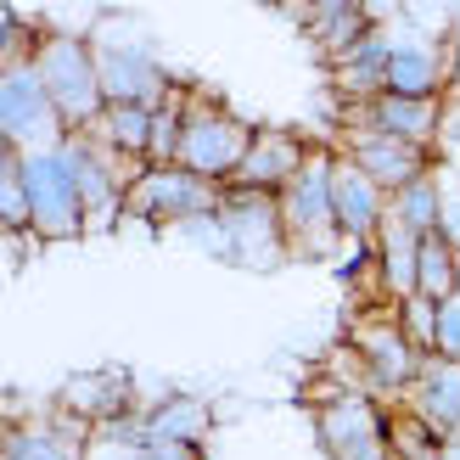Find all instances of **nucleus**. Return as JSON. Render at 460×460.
Instances as JSON below:
<instances>
[{"instance_id":"6e6552de","label":"nucleus","mask_w":460,"mask_h":460,"mask_svg":"<svg viewBox=\"0 0 460 460\" xmlns=\"http://www.w3.org/2000/svg\"><path fill=\"white\" fill-rule=\"evenodd\" d=\"M349 342L359 349V359L371 365L376 399H404V394H410V382H416V376H421V365H427V354L404 337L394 304H387V309H371V314H359L354 326H349Z\"/></svg>"},{"instance_id":"c85d7f7f","label":"nucleus","mask_w":460,"mask_h":460,"mask_svg":"<svg viewBox=\"0 0 460 460\" xmlns=\"http://www.w3.org/2000/svg\"><path fill=\"white\" fill-rule=\"evenodd\" d=\"M399 309V326H404V337L416 342L421 354H432V342H438V304H432V297H404V304H394Z\"/></svg>"},{"instance_id":"473e14b6","label":"nucleus","mask_w":460,"mask_h":460,"mask_svg":"<svg viewBox=\"0 0 460 460\" xmlns=\"http://www.w3.org/2000/svg\"><path fill=\"white\" fill-rule=\"evenodd\" d=\"M444 460H460V438H449V444H444Z\"/></svg>"},{"instance_id":"cd10ccee","label":"nucleus","mask_w":460,"mask_h":460,"mask_svg":"<svg viewBox=\"0 0 460 460\" xmlns=\"http://www.w3.org/2000/svg\"><path fill=\"white\" fill-rule=\"evenodd\" d=\"M84 460H146V427H141V416H124V421L102 427L96 438H90Z\"/></svg>"},{"instance_id":"bb28decb","label":"nucleus","mask_w":460,"mask_h":460,"mask_svg":"<svg viewBox=\"0 0 460 460\" xmlns=\"http://www.w3.org/2000/svg\"><path fill=\"white\" fill-rule=\"evenodd\" d=\"M180 135H186V90H174V96L152 112V152H146V169L180 164Z\"/></svg>"},{"instance_id":"aec40b11","label":"nucleus","mask_w":460,"mask_h":460,"mask_svg":"<svg viewBox=\"0 0 460 460\" xmlns=\"http://www.w3.org/2000/svg\"><path fill=\"white\" fill-rule=\"evenodd\" d=\"M371 247H376V275H382L387 304H404V297H416V270H421V236H416V230H410L404 219L387 214Z\"/></svg>"},{"instance_id":"423d86ee","label":"nucleus","mask_w":460,"mask_h":460,"mask_svg":"<svg viewBox=\"0 0 460 460\" xmlns=\"http://www.w3.org/2000/svg\"><path fill=\"white\" fill-rule=\"evenodd\" d=\"M22 186H29V208H34V236L40 242H67L79 236L84 225V197H79V180L67 152H29L22 157Z\"/></svg>"},{"instance_id":"20e7f679","label":"nucleus","mask_w":460,"mask_h":460,"mask_svg":"<svg viewBox=\"0 0 460 460\" xmlns=\"http://www.w3.org/2000/svg\"><path fill=\"white\" fill-rule=\"evenodd\" d=\"M67 135L74 129L62 124V112L51 102V90H45L40 67L34 62L0 67V146L29 157V152H57Z\"/></svg>"},{"instance_id":"1a4fd4ad","label":"nucleus","mask_w":460,"mask_h":460,"mask_svg":"<svg viewBox=\"0 0 460 460\" xmlns=\"http://www.w3.org/2000/svg\"><path fill=\"white\" fill-rule=\"evenodd\" d=\"M314 438L332 460H394L387 410L371 394H337L326 404H314Z\"/></svg>"},{"instance_id":"9d476101","label":"nucleus","mask_w":460,"mask_h":460,"mask_svg":"<svg viewBox=\"0 0 460 460\" xmlns=\"http://www.w3.org/2000/svg\"><path fill=\"white\" fill-rule=\"evenodd\" d=\"M219 219H225V230H230V252H236V264L270 270V264L292 259V252H287V230H281V202H275V197L230 191V186H225Z\"/></svg>"},{"instance_id":"2eb2a0df","label":"nucleus","mask_w":460,"mask_h":460,"mask_svg":"<svg viewBox=\"0 0 460 460\" xmlns=\"http://www.w3.org/2000/svg\"><path fill=\"white\" fill-rule=\"evenodd\" d=\"M421 427H432L438 438H460V359H444V354H427L421 376L410 382V394L399 399Z\"/></svg>"},{"instance_id":"0eeeda50","label":"nucleus","mask_w":460,"mask_h":460,"mask_svg":"<svg viewBox=\"0 0 460 460\" xmlns=\"http://www.w3.org/2000/svg\"><path fill=\"white\" fill-rule=\"evenodd\" d=\"M219 202H225V186L169 164V169H141V180L129 186L124 214L146 219V225H191L202 214H219Z\"/></svg>"},{"instance_id":"2f4dec72","label":"nucleus","mask_w":460,"mask_h":460,"mask_svg":"<svg viewBox=\"0 0 460 460\" xmlns=\"http://www.w3.org/2000/svg\"><path fill=\"white\" fill-rule=\"evenodd\" d=\"M444 236L460 247V202H444Z\"/></svg>"},{"instance_id":"4468645a","label":"nucleus","mask_w":460,"mask_h":460,"mask_svg":"<svg viewBox=\"0 0 460 460\" xmlns=\"http://www.w3.org/2000/svg\"><path fill=\"white\" fill-rule=\"evenodd\" d=\"M349 129H376V135H394V141H410L432 152L438 141V124H444V102H416V96H376L365 107H349L342 112Z\"/></svg>"},{"instance_id":"ddd939ff","label":"nucleus","mask_w":460,"mask_h":460,"mask_svg":"<svg viewBox=\"0 0 460 460\" xmlns=\"http://www.w3.org/2000/svg\"><path fill=\"white\" fill-rule=\"evenodd\" d=\"M342 152H349L387 197H399L404 186H416V180L432 174V152L410 146V141H394V135H376V129H349V146Z\"/></svg>"},{"instance_id":"c756f323","label":"nucleus","mask_w":460,"mask_h":460,"mask_svg":"<svg viewBox=\"0 0 460 460\" xmlns=\"http://www.w3.org/2000/svg\"><path fill=\"white\" fill-rule=\"evenodd\" d=\"M432 354H444V359H460V297L438 304V342H432Z\"/></svg>"},{"instance_id":"b1692460","label":"nucleus","mask_w":460,"mask_h":460,"mask_svg":"<svg viewBox=\"0 0 460 460\" xmlns=\"http://www.w3.org/2000/svg\"><path fill=\"white\" fill-rule=\"evenodd\" d=\"M416 292L432 297V304H449L460 297V247L444 236H421V270H416Z\"/></svg>"},{"instance_id":"6ab92c4d","label":"nucleus","mask_w":460,"mask_h":460,"mask_svg":"<svg viewBox=\"0 0 460 460\" xmlns=\"http://www.w3.org/2000/svg\"><path fill=\"white\" fill-rule=\"evenodd\" d=\"M57 410H67V416L84 421L90 432H102V427H112V421L135 416V399H129V382H124L119 371H90V376H74V382L62 387Z\"/></svg>"},{"instance_id":"f03ea898","label":"nucleus","mask_w":460,"mask_h":460,"mask_svg":"<svg viewBox=\"0 0 460 460\" xmlns=\"http://www.w3.org/2000/svg\"><path fill=\"white\" fill-rule=\"evenodd\" d=\"M332 164L337 152L314 146L309 164L297 169V180L275 197L281 202V230H287V252L292 259H332L342 230H337V208H332Z\"/></svg>"},{"instance_id":"f3484780","label":"nucleus","mask_w":460,"mask_h":460,"mask_svg":"<svg viewBox=\"0 0 460 460\" xmlns=\"http://www.w3.org/2000/svg\"><path fill=\"white\" fill-rule=\"evenodd\" d=\"M449 57L427 34H394V62H387V96H416V102H444Z\"/></svg>"},{"instance_id":"a211bd4d","label":"nucleus","mask_w":460,"mask_h":460,"mask_svg":"<svg viewBox=\"0 0 460 460\" xmlns=\"http://www.w3.org/2000/svg\"><path fill=\"white\" fill-rule=\"evenodd\" d=\"M387 62H394V34H387V29H371L342 62H332L337 96L349 102V107H365V102L387 96Z\"/></svg>"},{"instance_id":"dca6fc26","label":"nucleus","mask_w":460,"mask_h":460,"mask_svg":"<svg viewBox=\"0 0 460 460\" xmlns=\"http://www.w3.org/2000/svg\"><path fill=\"white\" fill-rule=\"evenodd\" d=\"M90 432L84 421H74L67 410L57 416H34V421H12L6 432V460H84L90 455Z\"/></svg>"},{"instance_id":"7c9ffc66","label":"nucleus","mask_w":460,"mask_h":460,"mask_svg":"<svg viewBox=\"0 0 460 460\" xmlns=\"http://www.w3.org/2000/svg\"><path fill=\"white\" fill-rule=\"evenodd\" d=\"M146 460H202V444H157V438H146Z\"/></svg>"},{"instance_id":"5701e85b","label":"nucleus","mask_w":460,"mask_h":460,"mask_svg":"<svg viewBox=\"0 0 460 460\" xmlns=\"http://www.w3.org/2000/svg\"><path fill=\"white\" fill-rule=\"evenodd\" d=\"M90 135H96L107 152L129 157V164H146V152H152V107H107Z\"/></svg>"},{"instance_id":"393cba45","label":"nucleus","mask_w":460,"mask_h":460,"mask_svg":"<svg viewBox=\"0 0 460 460\" xmlns=\"http://www.w3.org/2000/svg\"><path fill=\"white\" fill-rule=\"evenodd\" d=\"M444 186H438V180H416V186H404L399 197H387V214H394V219H404L410 230H416V236H438V230H444Z\"/></svg>"},{"instance_id":"a878e982","label":"nucleus","mask_w":460,"mask_h":460,"mask_svg":"<svg viewBox=\"0 0 460 460\" xmlns=\"http://www.w3.org/2000/svg\"><path fill=\"white\" fill-rule=\"evenodd\" d=\"M0 219L12 236L34 230V208H29V186H22V152L0 146Z\"/></svg>"},{"instance_id":"f257e3e1","label":"nucleus","mask_w":460,"mask_h":460,"mask_svg":"<svg viewBox=\"0 0 460 460\" xmlns=\"http://www.w3.org/2000/svg\"><path fill=\"white\" fill-rule=\"evenodd\" d=\"M34 67L45 90H51V102L62 112V124L84 135L96 129V119L107 112V96H102V67H96V45H90L84 34H40V51H34Z\"/></svg>"},{"instance_id":"39448f33","label":"nucleus","mask_w":460,"mask_h":460,"mask_svg":"<svg viewBox=\"0 0 460 460\" xmlns=\"http://www.w3.org/2000/svg\"><path fill=\"white\" fill-rule=\"evenodd\" d=\"M252 146V124H242L214 96H186V135H180V169H191L214 186H230Z\"/></svg>"},{"instance_id":"7ed1b4c3","label":"nucleus","mask_w":460,"mask_h":460,"mask_svg":"<svg viewBox=\"0 0 460 460\" xmlns=\"http://www.w3.org/2000/svg\"><path fill=\"white\" fill-rule=\"evenodd\" d=\"M96 45V67H102V96L107 107H164L174 96V79L164 74V62L152 57V45L124 29V22H107L102 34H90Z\"/></svg>"},{"instance_id":"412c9836","label":"nucleus","mask_w":460,"mask_h":460,"mask_svg":"<svg viewBox=\"0 0 460 460\" xmlns=\"http://www.w3.org/2000/svg\"><path fill=\"white\" fill-rule=\"evenodd\" d=\"M304 29H309V40L320 51H326V62H342L376 22H371V12H365L359 0H320V6L304 12Z\"/></svg>"},{"instance_id":"9b49d317","label":"nucleus","mask_w":460,"mask_h":460,"mask_svg":"<svg viewBox=\"0 0 460 460\" xmlns=\"http://www.w3.org/2000/svg\"><path fill=\"white\" fill-rule=\"evenodd\" d=\"M309 141L304 135H292V129H252V146L242 157V169L236 180H230V191H259V197H281L297 169L309 164Z\"/></svg>"},{"instance_id":"4be33fe9","label":"nucleus","mask_w":460,"mask_h":460,"mask_svg":"<svg viewBox=\"0 0 460 460\" xmlns=\"http://www.w3.org/2000/svg\"><path fill=\"white\" fill-rule=\"evenodd\" d=\"M141 427H146V438H157V444H202L208 427H214V410L202 399H191V394H169V399H157L141 416Z\"/></svg>"},{"instance_id":"f8f14e48","label":"nucleus","mask_w":460,"mask_h":460,"mask_svg":"<svg viewBox=\"0 0 460 460\" xmlns=\"http://www.w3.org/2000/svg\"><path fill=\"white\" fill-rule=\"evenodd\" d=\"M332 208H337L342 242H359V247L376 242V230L387 219V191L354 164L349 152H337V164H332Z\"/></svg>"}]
</instances>
